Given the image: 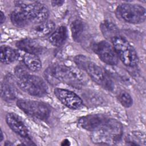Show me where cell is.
<instances>
[{"mask_svg": "<svg viewBox=\"0 0 146 146\" xmlns=\"http://www.w3.org/2000/svg\"><path fill=\"white\" fill-rule=\"evenodd\" d=\"M93 50L99 58L108 65H116L118 63L119 58L112 46L108 42L102 40L93 46Z\"/></svg>", "mask_w": 146, "mask_h": 146, "instance_id": "9c48e42d", "label": "cell"}, {"mask_svg": "<svg viewBox=\"0 0 146 146\" xmlns=\"http://www.w3.org/2000/svg\"><path fill=\"white\" fill-rule=\"evenodd\" d=\"M118 99L120 103L125 107H129L133 104V100L131 95L125 91H121L118 95Z\"/></svg>", "mask_w": 146, "mask_h": 146, "instance_id": "7402d4cb", "label": "cell"}, {"mask_svg": "<svg viewBox=\"0 0 146 146\" xmlns=\"http://www.w3.org/2000/svg\"><path fill=\"white\" fill-rule=\"evenodd\" d=\"M19 52L7 46H2L0 49L1 62L5 64H10L19 58Z\"/></svg>", "mask_w": 146, "mask_h": 146, "instance_id": "5bb4252c", "label": "cell"}, {"mask_svg": "<svg viewBox=\"0 0 146 146\" xmlns=\"http://www.w3.org/2000/svg\"><path fill=\"white\" fill-rule=\"evenodd\" d=\"M17 6L26 15L30 23L39 24L47 21L49 15L47 7L43 3L34 2L26 3L17 1Z\"/></svg>", "mask_w": 146, "mask_h": 146, "instance_id": "277c9868", "label": "cell"}, {"mask_svg": "<svg viewBox=\"0 0 146 146\" xmlns=\"http://www.w3.org/2000/svg\"><path fill=\"white\" fill-rule=\"evenodd\" d=\"M27 67L25 65L19 64L15 68V74L18 79H21L29 74Z\"/></svg>", "mask_w": 146, "mask_h": 146, "instance_id": "cb8c5ba5", "label": "cell"}, {"mask_svg": "<svg viewBox=\"0 0 146 146\" xmlns=\"http://www.w3.org/2000/svg\"><path fill=\"white\" fill-rule=\"evenodd\" d=\"M5 15L3 14V13L2 11H1V23H3V22L5 21Z\"/></svg>", "mask_w": 146, "mask_h": 146, "instance_id": "4316f807", "label": "cell"}, {"mask_svg": "<svg viewBox=\"0 0 146 146\" xmlns=\"http://www.w3.org/2000/svg\"><path fill=\"white\" fill-rule=\"evenodd\" d=\"M6 121L9 127L21 137L30 139L29 131L22 120L15 113H9L6 116Z\"/></svg>", "mask_w": 146, "mask_h": 146, "instance_id": "8fae6325", "label": "cell"}, {"mask_svg": "<svg viewBox=\"0 0 146 146\" xmlns=\"http://www.w3.org/2000/svg\"><path fill=\"white\" fill-rule=\"evenodd\" d=\"M24 64L27 68L33 71H38L42 67V63L37 55L25 52L22 56Z\"/></svg>", "mask_w": 146, "mask_h": 146, "instance_id": "2e32d148", "label": "cell"}, {"mask_svg": "<svg viewBox=\"0 0 146 146\" xmlns=\"http://www.w3.org/2000/svg\"><path fill=\"white\" fill-rule=\"evenodd\" d=\"M54 93L58 100L71 109L76 110L82 106V98L72 91L56 88L54 89Z\"/></svg>", "mask_w": 146, "mask_h": 146, "instance_id": "30bf717a", "label": "cell"}, {"mask_svg": "<svg viewBox=\"0 0 146 146\" xmlns=\"http://www.w3.org/2000/svg\"><path fill=\"white\" fill-rule=\"evenodd\" d=\"M17 105L27 115L40 120L47 119L50 114L49 106L43 102L19 99L17 102Z\"/></svg>", "mask_w": 146, "mask_h": 146, "instance_id": "8992f818", "label": "cell"}, {"mask_svg": "<svg viewBox=\"0 0 146 146\" xmlns=\"http://www.w3.org/2000/svg\"><path fill=\"white\" fill-rule=\"evenodd\" d=\"M67 32L65 26H62L56 29L49 36V42L54 46L59 47L63 44L67 38Z\"/></svg>", "mask_w": 146, "mask_h": 146, "instance_id": "9a60e30c", "label": "cell"}, {"mask_svg": "<svg viewBox=\"0 0 146 146\" xmlns=\"http://www.w3.org/2000/svg\"><path fill=\"white\" fill-rule=\"evenodd\" d=\"M111 119L102 114H91L79 118L78 125L86 130L98 132L106 128Z\"/></svg>", "mask_w": 146, "mask_h": 146, "instance_id": "ba28073f", "label": "cell"}, {"mask_svg": "<svg viewBox=\"0 0 146 146\" xmlns=\"http://www.w3.org/2000/svg\"><path fill=\"white\" fill-rule=\"evenodd\" d=\"M100 29L104 35L111 40L115 36L119 35L117 27L110 21H106L103 22L100 25Z\"/></svg>", "mask_w": 146, "mask_h": 146, "instance_id": "d6986e66", "label": "cell"}, {"mask_svg": "<svg viewBox=\"0 0 146 146\" xmlns=\"http://www.w3.org/2000/svg\"><path fill=\"white\" fill-rule=\"evenodd\" d=\"M71 30L74 40L79 42L84 31V24L80 20L76 19L73 21L71 25Z\"/></svg>", "mask_w": 146, "mask_h": 146, "instance_id": "ffe728a7", "label": "cell"}, {"mask_svg": "<svg viewBox=\"0 0 146 146\" xmlns=\"http://www.w3.org/2000/svg\"><path fill=\"white\" fill-rule=\"evenodd\" d=\"M17 84L21 90L32 96H43L47 92L46 83L38 76L28 74L18 79Z\"/></svg>", "mask_w": 146, "mask_h": 146, "instance_id": "5b68a950", "label": "cell"}, {"mask_svg": "<svg viewBox=\"0 0 146 146\" xmlns=\"http://www.w3.org/2000/svg\"><path fill=\"white\" fill-rule=\"evenodd\" d=\"M70 141H69V140H67V139H64V140L62 141V144H61L62 145H70Z\"/></svg>", "mask_w": 146, "mask_h": 146, "instance_id": "484cf974", "label": "cell"}, {"mask_svg": "<svg viewBox=\"0 0 146 146\" xmlns=\"http://www.w3.org/2000/svg\"><path fill=\"white\" fill-rule=\"evenodd\" d=\"M1 141L3 140V133H2V131H1Z\"/></svg>", "mask_w": 146, "mask_h": 146, "instance_id": "83f0119b", "label": "cell"}, {"mask_svg": "<svg viewBox=\"0 0 146 146\" xmlns=\"http://www.w3.org/2000/svg\"><path fill=\"white\" fill-rule=\"evenodd\" d=\"M142 140H145L144 136H143L142 134L139 132H135L132 133L131 135L127 137V141L129 142L130 143L128 144L130 145H139L137 141H141Z\"/></svg>", "mask_w": 146, "mask_h": 146, "instance_id": "603a6c76", "label": "cell"}, {"mask_svg": "<svg viewBox=\"0 0 146 146\" xmlns=\"http://www.w3.org/2000/svg\"><path fill=\"white\" fill-rule=\"evenodd\" d=\"M63 3H64L63 1H51V3L53 6L62 5Z\"/></svg>", "mask_w": 146, "mask_h": 146, "instance_id": "d4e9b609", "label": "cell"}, {"mask_svg": "<svg viewBox=\"0 0 146 146\" xmlns=\"http://www.w3.org/2000/svg\"><path fill=\"white\" fill-rule=\"evenodd\" d=\"M111 41L118 58L124 65L134 67L137 64L139 59L137 53L125 38L119 35L113 38Z\"/></svg>", "mask_w": 146, "mask_h": 146, "instance_id": "3957f363", "label": "cell"}, {"mask_svg": "<svg viewBox=\"0 0 146 146\" xmlns=\"http://www.w3.org/2000/svg\"><path fill=\"white\" fill-rule=\"evenodd\" d=\"M10 19L13 24L17 27H23L30 23L25 13L19 9L11 12Z\"/></svg>", "mask_w": 146, "mask_h": 146, "instance_id": "e0dca14e", "label": "cell"}, {"mask_svg": "<svg viewBox=\"0 0 146 146\" xmlns=\"http://www.w3.org/2000/svg\"><path fill=\"white\" fill-rule=\"evenodd\" d=\"M1 95L2 98L6 102H11L16 98L15 91L13 85L5 80L1 84Z\"/></svg>", "mask_w": 146, "mask_h": 146, "instance_id": "ac0fdd59", "label": "cell"}, {"mask_svg": "<svg viewBox=\"0 0 146 146\" xmlns=\"http://www.w3.org/2000/svg\"><path fill=\"white\" fill-rule=\"evenodd\" d=\"M53 22L48 21L36 25L31 30L30 33L35 37H43L50 34L55 29Z\"/></svg>", "mask_w": 146, "mask_h": 146, "instance_id": "4fadbf2b", "label": "cell"}, {"mask_svg": "<svg viewBox=\"0 0 146 146\" xmlns=\"http://www.w3.org/2000/svg\"><path fill=\"white\" fill-rule=\"evenodd\" d=\"M119 16L124 21L130 23H140L145 19V10L139 5L123 3L117 9Z\"/></svg>", "mask_w": 146, "mask_h": 146, "instance_id": "52a82bcc", "label": "cell"}, {"mask_svg": "<svg viewBox=\"0 0 146 146\" xmlns=\"http://www.w3.org/2000/svg\"><path fill=\"white\" fill-rule=\"evenodd\" d=\"M84 100L90 106H100L103 103V99L96 93L86 92L83 95Z\"/></svg>", "mask_w": 146, "mask_h": 146, "instance_id": "44dd1931", "label": "cell"}, {"mask_svg": "<svg viewBox=\"0 0 146 146\" xmlns=\"http://www.w3.org/2000/svg\"><path fill=\"white\" fill-rule=\"evenodd\" d=\"M44 76L52 85L62 82L80 87L86 83V76L80 71L60 64H54L48 67L44 72Z\"/></svg>", "mask_w": 146, "mask_h": 146, "instance_id": "6da1fadb", "label": "cell"}, {"mask_svg": "<svg viewBox=\"0 0 146 146\" xmlns=\"http://www.w3.org/2000/svg\"><path fill=\"white\" fill-rule=\"evenodd\" d=\"M15 45L25 52L35 55L41 54L44 50V47L39 43L30 38L20 40L17 42Z\"/></svg>", "mask_w": 146, "mask_h": 146, "instance_id": "7c38bea8", "label": "cell"}, {"mask_svg": "<svg viewBox=\"0 0 146 146\" xmlns=\"http://www.w3.org/2000/svg\"><path fill=\"white\" fill-rule=\"evenodd\" d=\"M74 61L77 66L84 70L95 83L107 90L112 91L113 90V81L106 71L99 66L82 55L76 56Z\"/></svg>", "mask_w": 146, "mask_h": 146, "instance_id": "7a4b0ae2", "label": "cell"}]
</instances>
